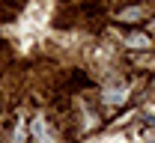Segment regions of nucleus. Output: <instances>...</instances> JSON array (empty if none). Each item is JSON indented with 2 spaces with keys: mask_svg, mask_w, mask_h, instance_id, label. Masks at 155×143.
I'll return each instance as SVG.
<instances>
[{
  "mask_svg": "<svg viewBox=\"0 0 155 143\" xmlns=\"http://www.w3.org/2000/svg\"><path fill=\"white\" fill-rule=\"evenodd\" d=\"M30 131H33V137H36L39 143H51L48 131H45V119H33V122H30Z\"/></svg>",
  "mask_w": 155,
  "mask_h": 143,
  "instance_id": "obj_1",
  "label": "nucleus"
},
{
  "mask_svg": "<svg viewBox=\"0 0 155 143\" xmlns=\"http://www.w3.org/2000/svg\"><path fill=\"white\" fill-rule=\"evenodd\" d=\"M128 45H134V48H143V45H149V39H146V36H140V33H134V36H128Z\"/></svg>",
  "mask_w": 155,
  "mask_h": 143,
  "instance_id": "obj_2",
  "label": "nucleus"
},
{
  "mask_svg": "<svg viewBox=\"0 0 155 143\" xmlns=\"http://www.w3.org/2000/svg\"><path fill=\"white\" fill-rule=\"evenodd\" d=\"M143 15V9H128V12H122V18H140Z\"/></svg>",
  "mask_w": 155,
  "mask_h": 143,
  "instance_id": "obj_3",
  "label": "nucleus"
}]
</instances>
